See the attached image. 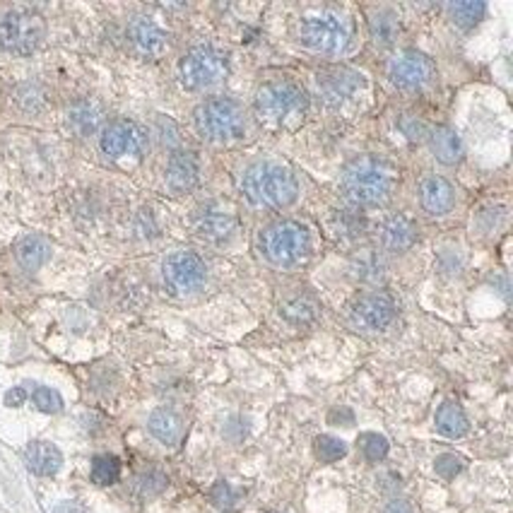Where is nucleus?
Returning a JSON list of instances; mask_svg holds the SVG:
<instances>
[{
	"mask_svg": "<svg viewBox=\"0 0 513 513\" xmlns=\"http://www.w3.org/2000/svg\"><path fill=\"white\" fill-rule=\"evenodd\" d=\"M241 193L258 210H282L297 200L299 183L287 164L261 159L244 169Z\"/></svg>",
	"mask_w": 513,
	"mask_h": 513,
	"instance_id": "obj_1",
	"label": "nucleus"
},
{
	"mask_svg": "<svg viewBox=\"0 0 513 513\" xmlns=\"http://www.w3.org/2000/svg\"><path fill=\"white\" fill-rule=\"evenodd\" d=\"M396 166L379 157H359L340 176V188L352 205H381L396 186Z\"/></svg>",
	"mask_w": 513,
	"mask_h": 513,
	"instance_id": "obj_2",
	"label": "nucleus"
},
{
	"mask_svg": "<svg viewBox=\"0 0 513 513\" xmlns=\"http://www.w3.org/2000/svg\"><path fill=\"white\" fill-rule=\"evenodd\" d=\"M355 29L349 17L338 10H321L307 15L299 25V42L301 46L323 53V56H340L352 46Z\"/></svg>",
	"mask_w": 513,
	"mask_h": 513,
	"instance_id": "obj_3",
	"label": "nucleus"
},
{
	"mask_svg": "<svg viewBox=\"0 0 513 513\" xmlns=\"http://www.w3.org/2000/svg\"><path fill=\"white\" fill-rule=\"evenodd\" d=\"M309 249H311L309 229L292 220L268 224L261 234V253L268 263L277 268L299 265L309 256Z\"/></svg>",
	"mask_w": 513,
	"mask_h": 513,
	"instance_id": "obj_4",
	"label": "nucleus"
},
{
	"mask_svg": "<svg viewBox=\"0 0 513 513\" xmlns=\"http://www.w3.org/2000/svg\"><path fill=\"white\" fill-rule=\"evenodd\" d=\"M309 97L297 83L292 80H273L265 83L256 94L258 116L270 124H287L307 114Z\"/></svg>",
	"mask_w": 513,
	"mask_h": 513,
	"instance_id": "obj_5",
	"label": "nucleus"
},
{
	"mask_svg": "<svg viewBox=\"0 0 513 513\" xmlns=\"http://www.w3.org/2000/svg\"><path fill=\"white\" fill-rule=\"evenodd\" d=\"M196 128L210 142L234 140L246 128L244 108L229 97H212L196 108Z\"/></svg>",
	"mask_w": 513,
	"mask_h": 513,
	"instance_id": "obj_6",
	"label": "nucleus"
},
{
	"mask_svg": "<svg viewBox=\"0 0 513 513\" xmlns=\"http://www.w3.org/2000/svg\"><path fill=\"white\" fill-rule=\"evenodd\" d=\"M44 34H46V25L32 10L17 8L0 17V46L8 53H17V56L32 53L42 44Z\"/></svg>",
	"mask_w": 513,
	"mask_h": 513,
	"instance_id": "obj_7",
	"label": "nucleus"
},
{
	"mask_svg": "<svg viewBox=\"0 0 513 513\" xmlns=\"http://www.w3.org/2000/svg\"><path fill=\"white\" fill-rule=\"evenodd\" d=\"M227 70H229L227 53L215 46H196L183 56L181 66H179L183 87H188V90H205V87L222 83Z\"/></svg>",
	"mask_w": 513,
	"mask_h": 513,
	"instance_id": "obj_8",
	"label": "nucleus"
},
{
	"mask_svg": "<svg viewBox=\"0 0 513 513\" xmlns=\"http://www.w3.org/2000/svg\"><path fill=\"white\" fill-rule=\"evenodd\" d=\"M166 287L176 294H191L200 290L207 277V268L203 258L193 251H176L172 256H166L162 265Z\"/></svg>",
	"mask_w": 513,
	"mask_h": 513,
	"instance_id": "obj_9",
	"label": "nucleus"
},
{
	"mask_svg": "<svg viewBox=\"0 0 513 513\" xmlns=\"http://www.w3.org/2000/svg\"><path fill=\"white\" fill-rule=\"evenodd\" d=\"M389 80L400 90H422L434 80L437 68L420 51H400L389 60Z\"/></svg>",
	"mask_w": 513,
	"mask_h": 513,
	"instance_id": "obj_10",
	"label": "nucleus"
},
{
	"mask_svg": "<svg viewBox=\"0 0 513 513\" xmlns=\"http://www.w3.org/2000/svg\"><path fill=\"white\" fill-rule=\"evenodd\" d=\"M349 321L365 333L386 331L396 321V301L383 292H369L352 304Z\"/></svg>",
	"mask_w": 513,
	"mask_h": 513,
	"instance_id": "obj_11",
	"label": "nucleus"
},
{
	"mask_svg": "<svg viewBox=\"0 0 513 513\" xmlns=\"http://www.w3.org/2000/svg\"><path fill=\"white\" fill-rule=\"evenodd\" d=\"M101 152L108 155L111 159L128 157V155H142L148 148V132L142 131L135 121H114L101 131L100 138Z\"/></svg>",
	"mask_w": 513,
	"mask_h": 513,
	"instance_id": "obj_12",
	"label": "nucleus"
},
{
	"mask_svg": "<svg viewBox=\"0 0 513 513\" xmlns=\"http://www.w3.org/2000/svg\"><path fill=\"white\" fill-rule=\"evenodd\" d=\"M365 84L362 75L349 70V68H325L316 75V87L321 92V97L328 104H342Z\"/></svg>",
	"mask_w": 513,
	"mask_h": 513,
	"instance_id": "obj_13",
	"label": "nucleus"
},
{
	"mask_svg": "<svg viewBox=\"0 0 513 513\" xmlns=\"http://www.w3.org/2000/svg\"><path fill=\"white\" fill-rule=\"evenodd\" d=\"M128 39H131L132 49L138 51L145 59H157L166 51L169 36L162 27L149 20V17H135L128 25Z\"/></svg>",
	"mask_w": 513,
	"mask_h": 513,
	"instance_id": "obj_14",
	"label": "nucleus"
},
{
	"mask_svg": "<svg viewBox=\"0 0 513 513\" xmlns=\"http://www.w3.org/2000/svg\"><path fill=\"white\" fill-rule=\"evenodd\" d=\"M420 205L424 207V212H429L434 217L446 215L455 205L453 186L444 176H422V181H420Z\"/></svg>",
	"mask_w": 513,
	"mask_h": 513,
	"instance_id": "obj_15",
	"label": "nucleus"
},
{
	"mask_svg": "<svg viewBox=\"0 0 513 513\" xmlns=\"http://www.w3.org/2000/svg\"><path fill=\"white\" fill-rule=\"evenodd\" d=\"M196 232L212 244H222L236 232V217L220 205L200 207V212L196 215Z\"/></svg>",
	"mask_w": 513,
	"mask_h": 513,
	"instance_id": "obj_16",
	"label": "nucleus"
},
{
	"mask_svg": "<svg viewBox=\"0 0 513 513\" xmlns=\"http://www.w3.org/2000/svg\"><path fill=\"white\" fill-rule=\"evenodd\" d=\"M379 234H381L383 249L403 253L413 249V244L417 241V224L407 215H390L383 220Z\"/></svg>",
	"mask_w": 513,
	"mask_h": 513,
	"instance_id": "obj_17",
	"label": "nucleus"
},
{
	"mask_svg": "<svg viewBox=\"0 0 513 513\" xmlns=\"http://www.w3.org/2000/svg\"><path fill=\"white\" fill-rule=\"evenodd\" d=\"M198 159L191 152H174L166 164V186L169 191L186 193L198 183Z\"/></svg>",
	"mask_w": 513,
	"mask_h": 513,
	"instance_id": "obj_18",
	"label": "nucleus"
},
{
	"mask_svg": "<svg viewBox=\"0 0 513 513\" xmlns=\"http://www.w3.org/2000/svg\"><path fill=\"white\" fill-rule=\"evenodd\" d=\"M25 463L34 475L51 477V475H56L60 470L63 453L53 444H49V441H32L25 448Z\"/></svg>",
	"mask_w": 513,
	"mask_h": 513,
	"instance_id": "obj_19",
	"label": "nucleus"
},
{
	"mask_svg": "<svg viewBox=\"0 0 513 513\" xmlns=\"http://www.w3.org/2000/svg\"><path fill=\"white\" fill-rule=\"evenodd\" d=\"M280 316L292 325H309L316 321L318 316V304L316 299L307 292H290L287 297L280 301Z\"/></svg>",
	"mask_w": 513,
	"mask_h": 513,
	"instance_id": "obj_20",
	"label": "nucleus"
},
{
	"mask_svg": "<svg viewBox=\"0 0 513 513\" xmlns=\"http://www.w3.org/2000/svg\"><path fill=\"white\" fill-rule=\"evenodd\" d=\"M148 429L157 441H162L166 446H174V444H179V439H181L183 422L174 410L159 407V410H155V413L149 414Z\"/></svg>",
	"mask_w": 513,
	"mask_h": 513,
	"instance_id": "obj_21",
	"label": "nucleus"
},
{
	"mask_svg": "<svg viewBox=\"0 0 513 513\" xmlns=\"http://www.w3.org/2000/svg\"><path fill=\"white\" fill-rule=\"evenodd\" d=\"M429 145L434 157L439 159L441 164L451 166L455 162H461V157H463V142L458 138V132L446 128V125H441V128L429 132Z\"/></svg>",
	"mask_w": 513,
	"mask_h": 513,
	"instance_id": "obj_22",
	"label": "nucleus"
},
{
	"mask_svg": "<svg viewBox=\"0 0 513 513\" xmlns=\"http://www.w3.org/2000/svg\"><path fill=\"white\" fill-rule=\"evenodd\" d=\"M352 275L366 285H379L386 277V261L379 251L365 249L352 256Z\"/></svg>",
	"mask_w": 513,
	"mask_h": 513,
	"instance_id": "obj_23",
	"label": "nucleus"
},
{
	"mask_svg": "<svg viewBox=\"0 0 513 513\" xmlns=\"http://www.w3.org/2000/svg\"><path fill=\"white\" fill-rule=\"evenodd\" d=\"M51 258V244L44 236H27L17 244V261L20 265L34 273Z\"/></svg>",
	"mask_w": 513,
	"mask_h": 513,
	"instance_id": "obj_24",
	"label": "nucleus"
},
{
	"mask_svg": "<svg viewBox=\"0 0 513 513\" xmlns=\"http://www.w3.org/2000/svg\"><path fill=\"white\" fill-rule=\"evenodd\" d=\"M437 429L448 437V439H461L468 434L470 424H468V417H465L463 407L455 405V403H444L437 413Z\"/></svg>",
	"mask_w": 513,
	"mask_h": 513,
	"instance_id": "obj_25",
	"label": "nucleus"
},
{
	"mask_svg": "<svg viewBox=\"0 0 513 513\" xmlns=\"http://www.w3.org/2000/svg\"><path fill=\"white\" fill-rule=\"evenodd\" d=\"M369 32H372V39L379 44V46L396 44L397 34H400L397 15L390 12V10H373L372 15H369Z\"/></svg>",
	"mask_w": 513,
	"mask_h": 513,
	"instance_id": "obj_26",
	"label": "nucleus"
},
{
	"mask_svg": "<svg viewBox=\"0 0 513 513\" xmlns=\"http://www.w3.org/2000/svg\"><path fill=\"white\" fill-rule=\"evenodd\" d=\"M68 124L77 135H92L101 124V108L92 101H77L68 111Z\"/></svg>",
	"mask_w": 513,
	"mask_h": 513,
	"instance_id": "obj_27",
	"label": "nucleus"
},
{
	"mask_svg": "<svg viewBox=\"0 0 513 513\" xmlns=\"http://www.w3.org/2000/svg\"><path fill=\"white\" fill-rule=\"evenodd\" d=\"M487 12V5L480 0H463V3H451L448 15L461 29H472Z\"/></svg>",
	"mask_w": 513,
	"mask_h": 513,
	"instance_id": "obj_28",
	"label": "nucleus"
},
{
	"mask_svg": "<svg viewBox=\"0 0 513 513\" xmlns=\"http://www.w3.org/2000/svg\"><path fill=\"white\" fill-rule=\"evenodd\" d=\"M333 232L340 239H357L365 232V217L357 215L355 210H335L333 212Z\"/></svg>",
	"mask_w": 513,
	"mask_h": 513,
	"instance_id": "obj_29",
	"label": "nucleus"
},
{
	"mask_svg": "<svg viewBox=\"0 0 513 513\" xmlns=\"http://www.w3.org/2000/svg\"><path fill=\"white\" fill-rule=\"evenodd\" d=\"M121 477V461H118L116 455H97L94 461H92V480L101 485V487H108V485H114V482Z\"/></svg>",
	"mask_w": 513,
	"mask_h": 513,
	"instance_id": "obj_30",
	"label": "nucleus"
},
{
	"mask_svg": "<svg viewBox=\"0 0 513 513\" xmlns=\"http://www.w3.org/2000/svg\"><path fill=\"white\" fill-rule=\"evenodd\" d=\"M345 453H348L345 441L328 437V434H323V437L316 439V455L321 458L323 463H335L340 458H345Z\"/></svg>",
	"mask_w": 513,
	"mask_h": 513,
	"instance_id": "obj_31",
	"label": "nucleus"
},
{
	"mask_svg": "<svg viewBox=\"0 0 513 513\" xmlns=\"http://www.w3.org/2000/svg\"><path fill=\"white\" fill-rule=\"evenodd\" d=\"M359 448H362V453H365L369 463H379L389 455V439L381 437V434H365L359 439Z\"/></svg>",
	"mask_w": 513,
	"mask_h": 513,
	"instance_id": "obj_32",
	"label": "nucleus"
},
{
	"mask_svg": "<svg viewBox=\"0 0 513 513\" xmlns=\"http://www.w3.org/2000/svg\"><path fill=\"white\" fill-rule=\"evenodd\" d=\"M32 400L36 410H42L46 414H56L63 410V397H60L59 390L46 389V386H39V389L34 390Z\"/></svg>",
	"mask_w": 513,
	"mask_h": 513,
	"instance_id": "obj_33",
	"label": "nucleus"
},
{
	"mask_svg": "<svg viewBox=\"0 0 513 513\" xmlns=\"http://www.w3.org/2000/svg\"><path fill=\"white\" fill-rule=\"evenodd\" d=\"M465 468V461L461 455L455 453H444L437 458V463H434V470L437 475H441L444 480H453L455 475H461Z\"/></svg>",
	"mask_w": 513,
	"mask_h": 513,
	"instance_id": "obj_34",
	"label": "nucleus"
},
{
	"mask_svg": "<svg viewBox=\"0 0 513 513\" xmlns=\"http://www.w3.org/2000/svg\"><path fill=\"white\" fill-rule=\"evenodd\" d=\"M164 487H166V477L162 475V472L152 470V472H145V475L140 477L142 494H159Z\"/></svg>",
	"mask_w": 513,
	"mask_h": 513,
	"instance_id": "obj_35",
	"label": "nucleus"
},
{
	"mask_svg": "<svg viewBox=\"0 0 513 513\" xmlns=\"http://www.w3.org/2000/svg\"><path fill=\"white\" fill-rule=\"evenodd\" d=\"M400 131L405 132L410 140H422L424 135H427V128H424L422 121L417 116H410V114L400 118Z\"/></svg>",
	"mask_w": 513,
	"mask_h": 513,
	"instance_id": "obj_36",
	"label": "nucleus"
},
{
	"mask_svg": "<svg viewBox=\"0 0 513 513\" xmlns=\"http://www.w3.org/2000/svg\"><path fill=\"white\" fill-rule=\"evenodd\" d=\"M212 501H215V506H220V509H232L236 497H234L232 487H229L227 482H217L215 487H212Z\"/></svg>",
	"mask_w": 513,
	"mask_h": 513,
	"instance_id": "obj_37",
	"label": "nucleus"
},
{
	"mask_svg": "<svg viewBox=\"0 0 513 513\" xmlns=\"http://www.w3.org/2000/svg\"><path fill=\"white\" fill-rule=\"evenodd\" d=\"M331 424H342V427H352L355 424V414L348 407H340V410H333L331 413Z\"/></svg>",
	"mask_w": 513,
	"mask_h": 513,
	"instance_id": "obj_38",
	"label": "nucleus"
},
{
	"mask_svg": "<svg viewBox=\"0 0 513 513\" xmlns=\"http://www.w3.org/2000/svg\"><path fill=\"white\" fill-rule=\"evenodd\" d=\"M25 397H27V393L22 389L8 390V393H5V405H8V407H20L22 403H25Z\"/></svg>",
	"mask_w": 513,
	"mask_h": 513,
	"instance_id": "obj_39",
	"label": "nucleus"
},
{
	"mask_svg": "<svg viewBox=\"0 0 513 513\" xmlns=\"http://www.w3.org/2000/svg\"><path fill=\"white\" fill-rule=\"evenodd\" d=\"M381 513H413V506L403 501V499H396V501H390Z\"/></svg>",
	"mask_w": 513,
	"mask_h": 513,
	"instance_id": "obj_40",
	"label": "nucleus"
},
{
	"mask_svg": "<svg viewBox=\"0 0 513 513\" xmlns=\"http://www.w3.org/2000/svg\"><path fill=\"white\" fill-rule=\"evenodd\" d=\"M53 513H84L83 506H77L75 501H66V504L56 506V511Z\"/></svg>",
	"mask_w": 513,
	"mask_h": 513,
	"instance_id": "obj_41",
	"label": "nucleus"
}]
</instances>
